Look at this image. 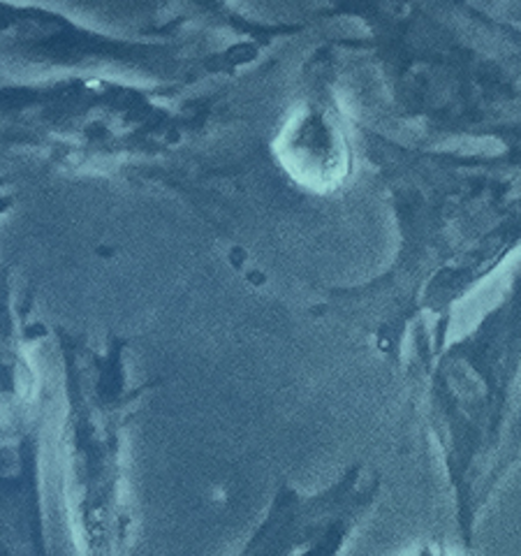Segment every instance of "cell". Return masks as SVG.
<instances>
[{
	"instance_id": "6da1fadb",
	"label": "cell",
	"mask_w": 521,
	"mask_h": 556,
	"mask_svg": "<svg viewBox=\"0 0 521 556\" xmlns=\"http://www.w3.org/2000/svg\"><path fill=\"white\" fill-rule=\"evenodd\" d=\"M429 422L471 549L482 510L521 457V269L480 332L433 376Z\"/></svg>"
},
{
	"instance_id": "7a4b0ae2",
	"label": "cell",
	"mask_w": 521,
	"mask_h": 556,
	"mask_svg": "<svg viewBox=\"0 0 521 556\" xmlns=\"http://www.w3.org/2000/svg\"><path fill=\"white\" fill-rule=\"evenodd\" d=\"M420 108L447 126L490 130L521 153V35L484 24H439L417 45Z\"/></svg>"
},
{
	"instance_id": "3957f363",
	"label": "cell",
	"mask_w": 521,
	"mask_h": 556,
	"mask_svg": "<svg viewBox=\"0 0 521 556\" xmlns=\"http://www.w3.org/2000/svg\"><path fill=\"white\" fill-rule=\"evenodd\" d=\"M373 494V480L359 471L322 496L285 492L237 556H341Z\"/></svg>"
},
{
	"instance_id": "277c9868",
	"label": "cell",
	"mask_w": 521,
	"mask_h": 556,
	"mask_svg": "<svg viewBox=\"0 0 521 556\" xmlns=\"http://www.w3.org/2000/svg\"><path fill=\"white\" fill-rule=\"evenodd\" d=\"M410 556H449L443 547H436V545H424V547H420L417 549L415 554H410Z\"/></svg>"
},
{
	"instance_id": "5b68a950",
	"label": "cell",
	"mask_w": 521,
	"mask_h": 556,
	"mask_svg": "<svg viewBox=\"0 0 521 556\" xmlns=\"http://www.w3.org/2000/svg\"><path fill=\"white\" fill-rule=\"evenodd\" d=\"M519 16H521V8H519Z\"/></svg>"
}]
</instances>
